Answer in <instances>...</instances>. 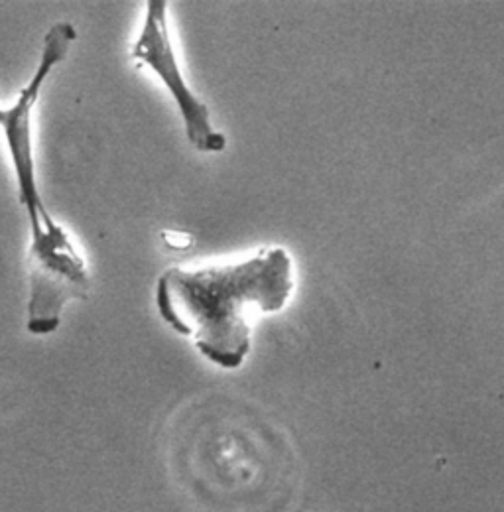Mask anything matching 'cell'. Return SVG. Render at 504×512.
Returning <instances> with one entry per match:
<instances>
[{
    "instance_id": "3",
    "label": "cell",
    "mask_w": 504,
    "mask_h": 512,
    "mask_svg": "<svg viewBox=\"0 0 504 512\" xmlns=\"http://www.w3.org/2000/svg\"><path fill=\"white\" fill-rule=\"evenodd\" d=\"M168 6L166 0H146V16L132 46V60L148 65L166 85L180 111L189 144L205 154L223 152L227 148L225 134L213 127L209 107L191 91L182 75L170 38Z\"/></svg>"
},
{
    "instance_id": "2",
    "label": "cell",
    "mask_w": 504,
    "mask_h": 512,
    "mask_svg": "<svg viewBox=\"0 0 504 512\" xmlns=\"http://www.w3.org/2000/svg\"><path fill=\"white\" fill-rule=\"evenodd\" d=\"M77 30L71 22L54 24L42 44L40 62L28 85L10 107H0V130L18 186V201L30 223L28 306L26 329L32 335H50L62 325V314L71 300H83L91 288L85 258L60 223L44 205L34 160L32 113L52 71L67 58Z\"/></svg>"
},
{
    "instance_id": "1",
    "label": "cell",
    "mask_w": 504,
    "mask_h": 512,
    "mask_svg": "<svg viewBox=\"0 0 504 512\" xmlns=\"http://www.w3.org/2000/svg\"><path fill=\"white\" fill-rule=\"evenodd\" d=\"M294 292V260L266 247L231 264L195 270L172 266L158 276L156 310L176 333L193 337L213 365L235 371L251 353L249 312H282Z\"/></svg>"
}]
</instances>
